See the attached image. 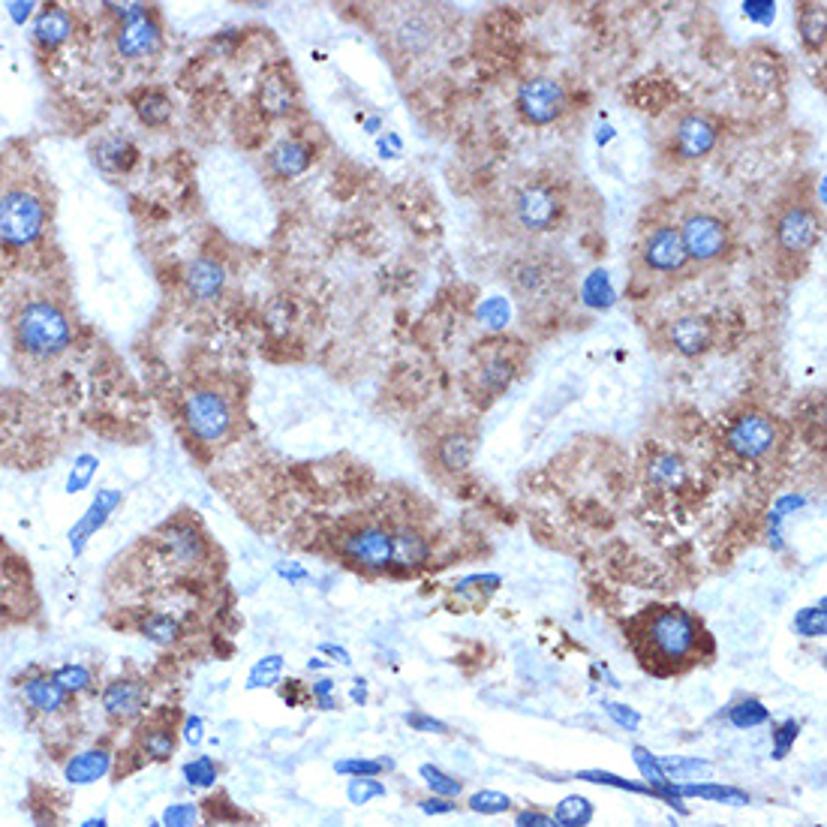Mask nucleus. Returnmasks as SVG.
<instances>
[{"label": "nucleus", "mask_w": 827, "mask_h": 827, "mask_svg": "<svg viewBox=\"0 0 827 827\" xmlns=\"http://www.w3.org/2000/svg\"><path fill=\"white\" fill-rule=\"evenodd\" d=\"M647 476L660 488H674V485L684 481V461L674 458V454H656L650 461V466H647Z\"/></svg>", "instance_id": "44"}, {"label": "nucleus", "mask_w": 827, "mask_h": 827, "mask_svg": "<svg viewBox=\"0 0 827 827\" xmlns=\"http://www.w3.org/2000/svg\"><path fill=\"white\" fill-rule=\"evenodd\" d=\"M403 723L410 725L413 731H418V735H452L449 723H442V719H437V716H430V713H422V711L406 713V716H403Z\"/></svg>", "instance_id": "54"}, {"label": "nucleus", "mask_w": 827, "mask_h": 827, "mask_svg": "<svg viewBox=\"0 0 827 827\" xmlns=\"http://www.w3.org/2000/svg\"><path fill=\"white\" fill-rule=\"evenodd\" d=\"M394 566L391 569L415 572L430 560V539L413 524L394 527Z\"/></svg>", "instance_id": "28"}, {"label": "nucleus", "mask_w": 827, "mask_h": 827, "mask_svg": "<svg viewBox=\"0 0 827 827\" xmlns=\"http://www.w3.org/2000/svg\"><path fill=\"white\" fill-rule=\"evenodd\" d=\"M350 701L355 704V707H364V704H367V680H362V677H355V680H352Z\"/></svg>", "instance_id": "60"}, {"label": "nucleus", "mask_w": 827, "mask_h": 827, "mask_svg": "<svg viewBox=\"0 0 827 827\" xmlns=\"http://www.w3.org/2000/svg\"><path fill=\"white\" fill-rule=\"evenodd\" d=\"M115 747L105 743V740H97V743H88V747L66 755L64 764H61V779L70 789H91V786H100L103 779L115 774Z\"/></svg>", "instance_id": "17"}, {"label": "nucleus", "mask_w": 827, "mask_h": 827, "mask_svg": "<svg viewBox=\"0 0 827 827\" xmlns=\"http://www.w3.org/2000/svg\"><path fill=\"white\" fill-rule=\"evenodd\" d=\"M473 454H476V437L458 427V430H449L437 440V464L446 469V473H464L466 466L473 464Z\"/></svg>", "instance_id": "31"}, {"label": "nucleus", "mask_w": 827, "mask_h": 827, "mask_svg": "<svg viewBox=\"0 0 827 827\" xmlns=\"http://www.w3.org/2000/svg\"><path fill=\"white\" fill-rule=\"evenodd\" d=\"M822 238V217L803 202L786 205L774 221V241L782 256H810Z\"/></svg>", "instance_id": "13"}, {"label": "nucleus", "mask_w": 827, "mask_h": 827, "mask_svg": "<svg viewBox=\"0 0 827 827\" xmlns=\"http://www.w3.org/2000/svg\"><path fill=\"white\" fill-rule=\"evenodd\" d=\"M136 635H142L148 644L172 650L184 641V623L175 611H142L133 623Z\"/></svg>", "instance_id": "24"}, {"label": "nucleus", "mask_w": 827, "mask_h": 827, "mask_svg": "<svg viewBox=\"0 0 827 827\" xmlns=\"http://www.w3.org/2000/svg\"><path fill=\"white\" fill-rule=\"evenodd\" d=\"M337 554L343 556V563H350L352 569L388 572L394 566V532L386 524H359L343 530L335 539Z\"/></svg>", "instance_id": "5"}, {"label": "nucleus", "mask_w": 827, "mask_h": 827, "mask_svg": "<svg viewBox=\"0 0 827 827\" xmlns=\"http://www.w3.org/2000/svg\"><path fill=\"white\" fill-rule=\"evenodd\" d=\"M100 711L112 725L139 723L148 711V684L136 674H117L100 686Z\"/></svg>", "instance_id": "15"}, {"label": "nucleus", "mask_w": 827, "mask_h": 827, "mask_svg": "<svg viewBox=\"0 0 827 827\" xmlns=\"http://www.w3.org/2000/svg\"><path fill=\"white\" fill-rule=\"evenodd\" d=\"M418 810L425 815H452L458 813V801H446V798H434V794H427V798H422L418 801Z\"/></svg>", "instance_id": "57"}, {"label": "nucleus", "mask_w": 827, "mask_h": 827, "mask_svg": "<svg viewBox=\"0 0 827 827\" xmlns=\"http://www.w3.org/2000/svg\"><path fill=\"white\" fill-rule=\"evenodd\" d=\"M512 214H515V223L524 229V233L539 235L554 229L560 223V214H563V196L556 190L554 184L532 181L524 184L515 193V202H512Z\"/></svg>", "instance_id": "12"}, {"label": "nucleus", "mask_w": 827, "mask_h": 827, "mask_svg": "<svg viewBox=\"0 0 827 827\" xmlns=\"http://www.w3.org/2000/svg\"><path fill=\"white\" fill-rule=\"evenodd\" d=\"M178 740H181L184 747H190V750H199L208 740L205 719H202L199 713H187L181 719V725H178Z\"/></svg>", "instance_id": "51"}, {"label": "nucleus", "mask_w": 827, "mask_h": 827, "mask_svg": "<svg viewBox=\"0 0 827 827\" xmlns=\"http://www.w3.org/2000/svg\"><path fill=\"white\" fill-rule=\"evenodd\" d=\"M277 696L289 707H301V704H311V692H308V684L301 680H280L277 684Z\"/></svg>", "instance_id": "55"}, {"label": "nucleus", "mask_w": 827, "mask_h": 827, "mask_svg": "<svg viewBox=\"0 0 827 827\" xmlns=\"http://www.w3.org/2000/svg\"><path fill=\"white\" fill-rule=\"evenodd\" d=\"M145 827H163V825H160V818H148V822H145Z\"/></svg>", "instance_id": "62"}, {"label": "nucleus", "mask_w": 827, "mask_h": 827, "mask_svg": "<svg viewBox=\"0 0 827 827\" xmlns=\"http://www.w3.org/2000/svg\"><path fill=\"white\" fill-rule=\"evenodd\" d=\"M725 719L737 731H752V728H762V725L770 723V707H764V701L747 696V699H737L735 704H728Z\"/></svg>", "instance_id": "36"}, {"label": "nucleus", "mask_w": 827, "mask_h": 827, "mask_svg": "<svg viewBox=\"0 0 827 827\" xmlns=\"http://www.w3.org/2000/svg\"><path fill=\"white\" fill-rule=\"evenodd\" d=\"M505 280L521 301H551L563 284V274L551 259L517 256L505 265Z\"/></svg>", "instance_id": "16"}, {"label": "nucleus", "mask_w": 827, "mask_h": 827, "mask_svg": "<svg viewBox=\"0 0 827 827\" xmlns=\"http://www.w3.org/2000/svg\"><path fill=\"white\" fill-rule=\"evenodd\" d=\"M136 160H139V148L129 142L127 136L109 133V136H100L93 145V163L105 175H127L129 168L136 166Z\"/></svg>", "instance_id": "26"}, {"label": "nucleus", "mask_w": 827, "mask_h": 827, "mask_svg": "<svg viewBox=\"0 0 827 827\" xmlns=\"http://www.w3.org/2000/svg\"><path fill=\"white\" fill-rule=\"evenodd\" d=\"M259 109L268 117H284L296 109V85L284 70H268L256 91Z\"/></svg>", "instance_id": "25"}, {"label": "nucleus", "mask_w": 827, "mask_h": 827, "mask_svg": "<svg viewBox=\"0 0 827 827\" xmlns=\"http://www.w3.org/2000/svg\"><path fill=\"white\" fill-rule=\"evenodd\" d=\"M638 265L650 277H674L689 265L684 241L674 223H656L650 226L638 241Z\"/></svg>", "instance_id": "10"}, {"label": "nucleus", "mask_w": 827, "mask_h": 827, "mask_svg": "<svg viewBox=\"0 0 827 827\" xmlns=\"http://www.w3.org/2000/svg\"><path fill=\"white\" fill-rule=\"evenodd\" d=\"M181 418L190 440L202 442V446H217V442L226 440L235 422L226 394H221L217 388L211 386L190 388L184 394Z\"/></svg>", "instance_id": "4"}, {"label": "nucleus", "mask_w": 827, "mask_h": 827, "mask_svg": "<svg viewBox=\"0 0 827 827\" xmlns=\"http://www.w3.org/2000/svg\"><path fill=\"white\" fill-rule=\"evenodd\" d=\"M181 779H184V786L193 791L214 789V786H217V779H221V762H217L214 755L199 752V755H193L190 762L181 764Z\"/></svg>", "instance_id": "35"}, {"label": "nucleus", "mask_w": 827, "mask_h": 827, "mask_svg": "<svg viewBox=\"0 0 827 827\" xmlns=\"http://www.w3.org/2000/svg\"><path fill=\"white\" fill-rule=\"evenodd\" d=\"M740 82L755 97H770L786 85V66L779 61V54L755 46L740 58Z\"/></svg>", "instance_id": "20"}, {"label": "nucleus", "mask_w": 827, "mask_h": 827, "mask_svg": "<svg viewBox=\"0 0 827 827\" xmlns=\"http://www.w3.org/2000/svg\"><path fill=\"white\" fill-rule=\"evenodd\" d=\"M15 692H18L27 713H34L39 719H61V716L73 711V699L54 684L52 672L37 668V665L15 677Z\"/></svg>", "instance_id": "14"}, {"label": "nucleus", "mask_w": 827, "mask_h": 827, "mask_svg": "<svg viewBox=\"0 0 827 827\" xmlns=\"http://www.w3.org/2000/svg\"><path fill=\"white\" fill-rule=\"evenodd\" d=\"M626 635L638 662L656 677L689 672L713 650L704 623L680 605L644 607L626 623Z\"/></svg>", "instance_id": "2"}, {"label": "nucleus", "mask_w": 827, "mask_h": 827, "mask_svg": "<svg viewBox=\"0 0 827 827\" xmlns=\"http://www.w3.org/2000/svg\"><path fill=\"white\" fill-rule=\"evenodd\" d=\"M677 233L684 241L686 259L696 265H713L731 250V229L728 223L713 211H686L684 221L677 223Z\"/></svg>", "instance_id": "7"}, {"label": "nucleus", "mask_w": 827, "mask_h": 827, "mask_svg": "<svg viewBox=\"0 0 827 827\" xmlns=\"http://www.w3.org/2000/svg\"><path fill=\"white\" fill-rule=\"evenodd\" d=\"M386 770H394L391 759H367V755H347L337 759L335 774L347 776V779H364V776H383Z\"/></svg>", "instance_id": "42"}, {"label": "nucleus", "mask_w": 827, "mask_h": 827, "mask_svg": "<svg viewBox=\"0 0 827 827\" xmlns=\"http://www.w3.org/2000/svg\"><path fill=\"white\" fill-rule=\"evenodd\" d=\"M319 653H325V656H331V662H337V665H352L350 650H343V647L319 644Z\"/></svg>", "instance_id": "59"}, {"label": "nucleus", "mask_w": 827, "mask_h": 827, "mask_svg": "<svg viewBox=\"0 0 827 827\" xmlns=\"http://www.w3.org/2000/svg\"><path fill=\"white\" fill-rule=\"evenodd\" d=\"M725 446L740 461L759 464L764 458H770L776 446H779V427L762 410H743V413L731 418V425L725 430Z\"/></svg>", "instance_id": "8"}, {"label": "nucleus", "mask_w": 827, "mask_h": 827, "mask_svg": "<svg viewBox=\"0 0 827 827\" xmlns=\"http://www.w3.org/2000/svg\"><path fill=\"white\" fill-rule=\"evenodd\" d=\"M78 827H109V815L105 813L88 815V818H82V825Z\"/></svg>", "instance_id": "61"}, {"label": "nucleus", "mask_w": 827, "mask_h": 827, "mask_svg": "<svg viewBox=\"0 0 827 827\" xmlns=\"http://www.w3.org/2000/svg\"><path fill=\"white\" fill-rule=\"evenodd\" d=\"M184 280H187L190 298H196V301H214V298H221L223 286H226V268H223L217 259L199 256L187 265Z\"/></svg>", "instance_id": "27"}, {"label": "nucleus", "mask_w": 827, "mask_h": 827, "mask_svg": "<svg viewBox=\"0 0 827 827\" xmlns=\"http://www.w3.org/2000/svg\"><path fill=\"white\" fill-rule=\"evenodd\" d=\"M115 25V52L124 61H145L160 49L163 42V27L156 22V13L151 7H124L117 10Z\"/></svg>", "instance_id": "9"}, {"label": "nucleus", "mask_w": 827, "mask_h": 827, "mask_svg": "<svg viewBox=\"0 0 827 827\" xmlns=\"http://www.w3.org/2000/svg\"><path fill=\"white\" fill-rule=\"evenodd\" d=\"M551 815H554L560 827H590V822L596 818V806L584 794H566L563 801L556 803Z\"/></svg>", "instance_id": "38"}, {"label": "nucleus", "mask_w": 827, "mask_h": 827, "mask_svg": "<svg viewBox=\"0 0 827 827\" xmlns=\"http://www.w3.org/2000/svg\"><path fill=\"white\" fill-rule=\"evenodd\" d=\"M388 794L386 782L379 776H364V779H350L347 782V801L352 806H367V803L383 801Z\"/></svg>", "instance_id": "47"}, {"label": "nucleus", "mask_w": 827, "mask_h": 827, "mask_svg": "<svg viewBox=\"0 0 827 827\" xmlns=\"http://www.w3.org/2000/svg\"><path fill=\"white\" fill-rule=\"evenodd\" d=\"M798 27H801V39L806 49H813V52L825 49V7L822 3H806L798 15Z\"/></svg>", "instance_id": "41"}, {"label": "nucleus", "mask_w": 827, "mask_h": 827, "mask_svg": "<svg viewBox=\"0 0 827 827\" xmlns=\"http://www.w3.org/2000/svg\"><path fill=\"white\" fill-rule=\"evenodd\" d=\"M151 539H154L156 551L163 556V563L172 569H202L208 556H211V542H208L205 530L190 517H172Z\"/></svg>", "instance_id": "6"}, {"label": "nucleus", "mask_w": 827, "mask_h": 827, "mask_svg": "<svg viewBox=\"0 0 827 827\" xmlns=\"http://www.w3.org/2000/svg\"><path fill=\"white\" fill-rule=\"evenodd\" d=\"M0 154V265L46 259L54 229L52 184L25 145Z\"/></svg>", "instance_id": "1"}, {"label": "nucleus", "mask_w": 827, "mask_h": 827, "mask_svg": "<svg viewBox=\"0 0 827 827\" xmlns=\"http://www.w3.org/2000/svg\"><path fill=\"white\" fill-rule=\"evenodd\" d=\"M160 825L163 827H199L202 825V810L193 801H175L168 803L166 810L160 813Z\"/></svg>", "instance_id": "48"}, {"label": "nucleus", "mask_w": 827, "mask_h": 827, "mask_svg": "<svg viewBox=\"0 0 827 827\" xmlns=\"http://www.w3.org/2000/svg\"><path fill=\"white\" fill-rule=\"evenodd\" d=\"M512 806H515V801L497 789H481L466 798V810L476 815H505Z\"/></svg>", "instance_id": "45"}, {"label": "nucleus", "mask_w": 827, "mask_h": 827, "mask_svg": "<svg viewBox=\"0 0 827 827\" xmlns=\"http://www.w3.org/2000/svg\"><path fill=\"white\" fill-rule=\"evenodd\" d=\"M575 779H581V782H590V786H605V789H617V791H632V794H650L653 798V791L647 789L644 782H632V779H626V776L614 774V770H599V767H590V770H578Z\"/></svg>", "instance_id": "43"}, {"label": "nucleus", "mask_w": 827, "mask_h": 827, "mask_svg": "<svg viewBox=\"0 0 827 827\" xmlns=\"http://www.w3.org/2000/svg\"><path fill=\"white\" fill-rule=\"evenodd\" d=\"M662 343L668 347L677 355L684 359H699L704 352L713 350L716 343V328L707 316H699V313H684V316H674L662 328Z\"/></svg>", "instance_id": "19"}, {"label": "nucleus", "mask_w": 827, "mask_h": 827, "mask_svg": "<svg viewBox=\"0 0 827 827\" xmlns=\"http://www.w3.org/2000/svg\"><path fill=\"white\" fill-rule=\"evenodd\" d=\"M674 791H677V798H680V801H692V798H699V801L723 803V806H747V803H752L750 791L737 789V786H725V782H716V779L677 782Z\"/></svg>", "instance_id": "30"}, {"label": "nucleus", "mask_w": 827, "mask_h": 827, "mask_svg": "<svg viewBox=\"0 0 827 827\" xmlns=\"http://www.w3.org/2000/svg\"><path fill=\"white\" fill-rule=\"evenodd\" d=\"M178 725L168 716H154L148 723L139 725L136 731V755H142L145 764H163L168 762L178 750Z\"/></svg>", "instance_id": "21"}, {"label": "nucleus", "mask_w": 827, "mask_h": 827, "mask_svg": "<svg viewBox=\"0 0 827 827\" xmlns=\"http://www.w3.org/2000/svg\"><path fill=\"white\" fill-rule=\"evenodd\" d=\"M76 34V18L73 13L61 7V3H52V7H42L34 22V42L42 54H54L64 42H70V37Z\"/></svg>", "instance_id": "23"}, {"label": "nucleus", "mask_w": 827, "mask_h": 827, "mask_svg": "<svg viewBox=\"0 0 827 827\" xmlns=\"http://www.w3.org/2000/svg\"><path fill=\"white\" fill-rule=\"evenodd\" d=\"M719 136H723V127H719L716 117L707 115V112H686L674 124V154L684 163H699L707 154H713V148L719 145Z\"/></svg>", "instance_id": "18"}, {"label": "nucleus", "mask_w": 827, "mask_h": 827, "mask_svg": "<svg viewBox=\"0 0 827 827\" xmlns=\"http://www.w3.org/2000/svg\"><path fill=\"white\" fill-rule=\"evenodd\" d=\"M313 160H316V151H313L311 142H304V139H284V142L277 145L268 156V166L277 178H296L301 172H308L313 166Z\"/></svg>", "instance_id": "29"}, {"label": "nucleus", "mask_w": 827, "mask_h": 827, "mask_svg": "<svg viewBox=\"0 0 827 827\" xmlns=\"http://www.w3.org/2000/svg\"><path fill=\"white\" fill-rule=\"evenodd\" d=\"M602 711H605L607 719L617 725V728H623L626 735H635V731L641 728V723H644L641 713L635 711V707H629V704H621V701H602Z\"/></svg>", "instance_id": "50"}, {"label": "nucleus", "mask_w": 827, "mask_h": 827, "mask_svg": "<svg viewBox=\"0 0 827 827\" xmlns=\"http://www.w3.org/2000/svg\"><path fill=\"white\" fill-rule=\"evenodd\" d=\"M277 575L284 578V581L289 584H301V581H308L311 575H308V569H301L298 563H277Z\"/></svg>", "instance_id": "58"}, {"label": "nucleus", "mask_w": 827, "mask_h": 827, "mask_svg": "<svg viewBox=\"0 0 827 827\" xmlns=\"http://www.w3.org/2000/svg\"><path fill=\"white\" fill-rule=\"evenodd\" d=\"M121 503H124V497L117 491H112V488L97 491L91 505L85 509V515L78 517L76 524H73V530H70V548H73V554H85L88 542H91L97 532L103 530L105 524H109V517H112V512H115Z\"/></svg>", "instance_id": "22"}, {"label": "nucleus", "mask_w": 827, "mask_h": 827, "mask_svg": "<svg viewBox=\"0 0 827 827\" xmlns=\"http://www.w3.org/2000/svg\"><path fill=\"white\" fill-rule=\"evenodd\" d=\"M660 764L674 786L677 782H701L713 770V764L707 759H699V755H692V759L689 755H672V759H660Z\"/></svg>", "instance_id": "37"}, {"label": "nucleus", "mask_w": 827, "mask_h": 827, "mask_svg": "<svg viewBox=\"0 0 827 827\" xmlns=\"http://www.w3.org/2000/svg\"><path fill=\"white\" fill-rule=\"evenodd\" d=\"M93 473H97V458H91V454H82V458L76 461V466H73L70 478H66V493L85 491V488L91 485Z\"/></svg>", "instance_id": "52"}, {"label": "nucleus", "mask_w": 827, "mask_h": 827, "mask_svg": "<svg viewBox=\"0 0 827 827\" xmlns=\"http://www.w3.org/2000/svg\"><path fill=\"white\" fill-rule=\"evenodd\" d=\"M418 776H422V782L427 786V791L434 794V798H446V801H458L461 794H464V782L452 776L449 770H442L437 764H422L418 767Z\"/></svg>", "instance_id": "39"}, {"label": "nucleus", "mask_w": 827, "mask_h": 827, "mask_svg": "<svg viewBox=\"0 0 827 827\" xmlns=\"http://www.w3.org/2000/svg\"><path fill=\"white\" fill-rule=\"evenodd\" d=\"M825 607L827 602L822 599L815 607H803V611H798V617H794V632L801 635V638H822L827 629Z\"/></svg>", "instance_id": "49"}, {"label": "nucleus", "mask_w": 827, "mask_h": 827, "mask_svg": "<svg viewBox=\"0 0 827 827\" xmlns=\"http://www.w3.org/2000/svg\"><path fill=\"white\" fill-rule=\"evenodd\" d=\"M10 335L27 364H52L76 340V319L66 298L49 289H27L10 308Z\"/></svg>", "instance_id": "3"}, {"label": "nucleus", "mask_w": 827, "mask_h": 827, "mask_svg": "<svg viewBox=\"0 0 827 827\" xmlns=\"http://www.w3.org/2000/svg\"><path fill=\"white\" fill-rule=\"evenodd\" d=\"M517 115L524 117L532 127H548L569 109V93L563 88V82L551 76H532L527 78L515 97Z\"/></svg>", "instance_id": "11"}, {"label": "nucleus", "mask_w": 827, "mask_h": 827, "mask_svg": "<svg viewBox=\"0 0 827 827\" xmlns=\"http://www.w3.org/2000/svg\"><path fill=\"white\" fill-rule=\"evenodd\" d=\"M54 677V684L64 689L70 699H88L97 692V672H93L91 665H85V662H61V665H54L49 668Z\"/></svg>", "instance_id": "33"}, {"label": "nucleus", "mask_w": 827, "mask_h": 827, "mask_svg": "<svg viewBox=\"0 0 827 827\" xmlns=\"http://www.w3.org/2000/svg\"><path fill=\"white\" fill-rule=\"evenodd\" d=\"M515 827H560L556 818L551 813H542V810H517L515 813Z\"/></svg>", "instance_id": "56"}, {"label": "nucleus", "mask_w": 827, "mask_h": 827, "mask_svg": "<svg viewBox=\"0 0 827 827\" xmlns=\"http://www.w3.org/2000/svg\"><path fill=\"white\" fill-rule=\"evenodd\" d=\"M517 376V364L503 355V352H491L481 367L476 371V398H481V391L488 394V398H497V394H503L505 388L512 386V379Z\"/></svg>", "instance_id": "32"}, {"label": "nucleus", "mask_w": 827, "mask_h": 827, "mask_svg": "<svg viewBox=\"0 0 827 827\" xmlns=\"http://www.w3.org/2000/svg\"><path fill=\"white\" fill-rule=\"evenodd\" d=\"M284 656H280V653H268V656H262V660L250 668L245 686L250 692H256V689H277V684L284 680Z\"/></svg>", "instance_id": "40"}, {"label": "nucleus", "mask_w": 827, "mask_h": 827, "mask_svg": "<svg viewBox=\"0 0 827 827\" xmlns=\"http://www.w3.org/2000/svg\"><path fill=\"white\" fill-rule=\"evenodd\" d=\"M308 692H311V704H316L319 711H337V684L331 677H319L308 684Z\"/></svg>", "instance_id": "53"}, {"label": "nucleus", "mask_w": 827, "mask_h": 827, "mask_svg": "<svg viewBox=\"0 0 827 827\" xmlns=\"http://www.w3.org/2000/svg\"><path fill=\"white\" fill-rule=\"evenodd\" d=\"M798 737H801V719H782V723H776L774 731H770V759H774V762L789 759V752L794 750Z\"/></svg>", "instance_id": "46"}, {"label": "nucleus", "mask_w": 827, "mask_h": 827, "mask_svg": "<svg viewBox=\"0 0 827 827\" xmlns=\"http://www.w3.org/2000/svg\"><path fill=\"white\" fill-rule=\"evenodd\" d=\"M129 103H133V109H136V115H139L145 127L160 129L172 121V100L160 88H139V91L133 93Z\"/></svg>", "instance_id": "34"}]
</instances>
